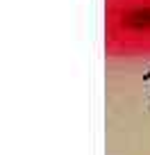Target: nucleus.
I'll list each match as a JSON object with an SVG mask.
<instances>
[{
  "instance_id": "nucleus-1",
  "label": "nucleus",
  "mask_w": 150,
  "mask_h": 155,
  "mask_svg": "<svg viewBox=\"0 0 150 155\" xmlns=\"http://www.w3.org/2000/svg\"><path fill=\"white\" fill-rule=\"evenodd\" d=\"M102 48L111 59H150V0H102Z\"/></svg>"
}]
</instances>
